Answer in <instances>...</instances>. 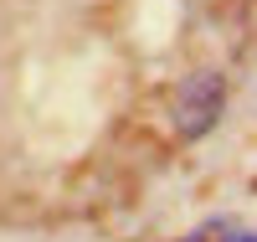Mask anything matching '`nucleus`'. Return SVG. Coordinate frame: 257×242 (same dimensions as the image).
<instances>
[{"label": "nucleus", "instance_id": "f257e3e1", "mask_svg": "<svg viewBox=\"0 0 257 242\" xmlns=\"http://www.w3.org/2000/svg\"><path fill=\"white\" fill-rule=\"evenodd\" d=\"M221 114H226V83L216 72H190V77H180L175 98H170V119H175V134L180 139L211 134Z\"/></svg>", "mask_w": 257, "mask_h": 242}, {"label": "nucleus", "instance_id": "f03ea898", "mask_svg": "<svg viewBox=\"0 0 257 242\" xmlns=\"http://www.w3.org/2000/svg\"><path fill=\"white\" fill-rule=\"evenodd\" d=\"M231 242H257V237H252V232H237V237H231Z\"/></svg>", "mask_w": 257, "mask_h": 242}]
</instances>
